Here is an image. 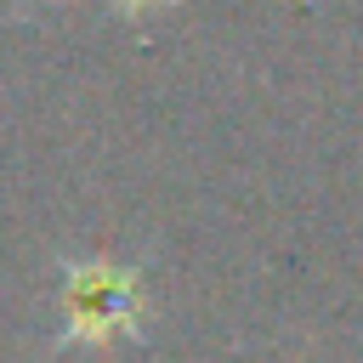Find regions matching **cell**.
I'll return each mask as SVG.
<instances>
[{
	"label": "cell",
	"instance_id": "6da1fadb",
	"mask_svg": "<svg viewBox=\"0 0 363 363\" xmlns=\"http://www.w3.org/2000/svg\"><path fill=\"white\" fill-rule=\"evenodd\" d=\"M142 329V272L108 255L62 261V346H113Z\"/></svg>",
	"mask_w": 363,
	"mask_h": 363
},
{
	"label": "cell",
	"instance_id": "7a4b0ae2",
	"mask_svg": "<svg viewBox=\"0 0 363 363\" xmlns=\"http://www.w3.org/2000/svg\"><path fill=\"white\" fill-rule=\"evenodd\" d=\"M113 11H125V17H136V11H147V6H159V0H108Z\"/></svg>",
	"mask_w": 363,
	"mask_h": 363
}]
</instances>
